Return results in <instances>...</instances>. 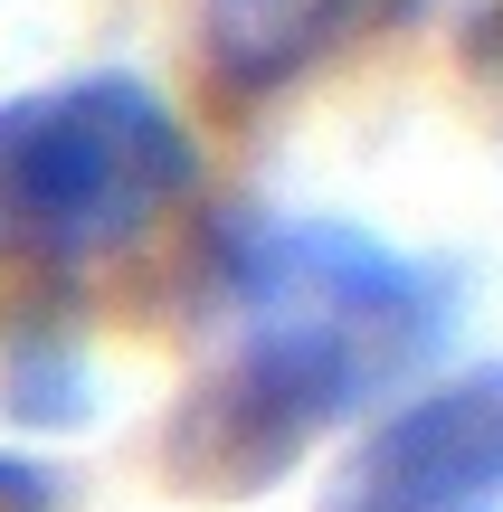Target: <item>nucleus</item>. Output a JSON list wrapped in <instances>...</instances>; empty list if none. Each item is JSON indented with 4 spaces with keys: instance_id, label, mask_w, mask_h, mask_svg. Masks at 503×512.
<instances>
[{
    "instance_id": "6",
    "label": "nucleus",
    "mask_w": 503,
    "mask_h": 512,
    "mask_svg": "<svg viewBox=\"0 0 503 512\" xmlns=\"http://www.w3.org/2000/svg\"><path fill=\"white\" fill-rule=\"evenodd\" d=\"M0 512H57V484L29 456H10V446H0Z\"/></svg>"
},
{
    "instance_id": "4",
    "label": "nucleus",
    "mask_w": 503,
    "mask_h": 512,
    "mask_svg": "<svg viewBox=\"0 0 503 512\" xmlns=\"http://www.w3.org/2000/svg\"><path fill=\"white\" fill-rule=\"evenodd\" d=\"M409 10L418 0H200V57L228 95H276L399 29Z\"/></svg>"
},
{
    "instance_id": "7",
    "label": "nucleus",
    "mask_w": 503,
    "mask_h": 512,
    "mask_svg": "<svg viewBox=\"0 0 503 512\" xmlns=\"http://www.w3.org/2000/svg\"><path fill=\"white\" fill-rule=\"evenodd\" d=\"M475 48H485V57H503V0L485 10V29H475Z\"/></svg>"
},
{
    "instance_id": "5",
    "label": "nucleus",
    "mask_w": 503,
    "mask_h": 512,
    "mask_svg": "<svg viewBox=\"0 0 503 512\" xmlns=\"http://www.w3.org/2000/svg\"><path fill=\"white\" fill-rule=\"evenodd\" d=\"M0 408L19 427H76L95 408V380L67 342H10L0 351Z\"/></svg>"
},
{
    "instance_id": "1",
    "label": "nucleus",
    "mask_w": 503,
    "mask_h": 512,
    "mask_svg": "<svg viewBox=\"0 0 503 512\" xmlns=\"http://www.w3.org/2000/svg\"><path fill=\"white\" fill-rule=\"evenodd\" d=\"M219 351L162 427L181 494H266L304 446L437 361L456 285L352 219H238L219 238Z\"/></svg>"
},
{
    "instance_id": "2",
    "label": "nucleus",
    "mask_w": 503,
    "mask_h": 512,
    "mask_svg": "<svg viewBox=\"0 0 503 512\" xmlns=\"http://www.w3.org/2000/svg\"><path fill=\"white\" fill-rule=\"evenodd\" d=\"M200 181V143L162 86L105 67L0 105V256L76 275L143 247Z\"/></svg>"
},
{
    "instance_id": "3",
    "label": "nucleus",
    "mask_w": 503,
    "mask_h": 512,
    "mask_svg": "<svg viewBox=\"0 0 503 512\" xmlns=\"http://www.w3.org/2000/svg\"><path fill=\"white\" fill-rule=\"evenodd\" d=\"M323 512H503V361L399 399L352 446Z\"/></svg>"
}]
</instances>
